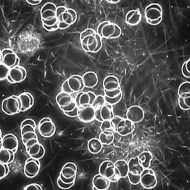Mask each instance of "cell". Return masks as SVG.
I'll list each match as a JSON object with an SVG mask.
<instances>
[{
    "label": "cell",
    "mask_w": 190,
    "mask_h": 190,
    "mask_svg": "<svg viewBox=\"0 0 190 190\" xmlns=\"http://www.w3.org/2000/svg\"><path fill=\"white\" fill-rule=\"evenodd\" d=\"M79 39L82 49L86 52L96 53L102 48V38L92 28H87L82 31Z\"/></svg>",
    "instance_id": "6da1fadb"
},
{
    "label": "cell",
    "mask_w": 190,
    "mask_h": 190,
    "mask_svg": "<svg viewBox=\"0 0 190 190\" xmlns=\"http://www.w3.org/2000/svg\"><path fill=\"white\" fill-rule=\"evenodd\" d=\"M56 17L59 28L60 30L69 28L76 22L78 17L74 10L62 6L57 7Z\"/></svg>",
    "instance_id": "7a4b0ae2"
},
{
    "label": "cell",
    "mask_w": 190,
    "mask_h": 190,
    "mask_svg": "<svg viewBox=\"0 0 190 190\" xmlns=\"http://www.w3.org/2000/svg\"><path fill=\"white\" fill-rule=\"evenodd\" d=\"M97 32L102 38L112 39L120 37L122 30L117 24L108 21H104L98 25Z\"/></svg>",
    "instance_id": "3957f363"
},
{
    "label": "cell",
    "mask_w": 190,
    "mask_h": 190,
    "mask_svg": "<svg viewBox=\"0 0 190 190\" xmlns=\"http://www.w3.org/2000/svg\"><path fill=\"white\" fill-rule=\"evenodd\" d=\"M57 7L53 3L48 2L42 7L40 15L43 26L51 27L58 24L56 17Z\"/></svg>",
    "instance_id": "277c9868"
},
{
    "label": "cell",
    "mask_w": 190,
    "mask_h": 190,
    "mask_svg": "<svg viewBox=\"0 0 190 190\" xmlns=\"http://www.w3.org/2000/svg\"><path fill=\"white\" fill-rule=\"evenodd\" d=\"M144 13L146 22L151 25H157L162 21L163 9L158 3H154L147 6L145 9Z\"/></svg>",
    "instance_id": "5b68a950"
},
{
    "label": "cell",
    "mask_w": 190,
    "mask_h": 190,
    "mask_svg": "<svg viewBox=\"0 0 190 190\" xmlns=\"http://www.w3.org/2000/svg\"><path fill=\"white\" fill-rule=\"evenodd\" d=\"M2 110L6 114L12 115L21 112V105L18 96L13 95L4 99L1 105Z\"/></svg>",
    "instance_id": "8992f818"
},
{
    "label": "cell",
    "mask_w": 190,
    "mask_h": 190,
    "mask_svg": "<svg viewBox=\"0 0 190 190\" xmlns=\"http://www.w3.org/2000/svg\"><path fill=\"white\" fill-rule=\"evenodd\" d=\"M25 146L27 153L31 157L39 159L45 154V149L38 139L33 138L30 140Z\"/></svg>",
    "instance_id": "52a82bcc"
},
{
    "label": "cell",
    "mask_w": 190,
    "mask_h": 190,
    "mask_svg": "<svg viewBox=\"0 0 190 190\" xmlns=\"http://www.w3.org/2000/svg\"><path fill=\"white\" fill-rule=\"evenodd\" d=\"M140 176V183L144 188L151 189L156 186L157 180L155 174L151 169H144Z\"/></svg>",
    "instance_id": "ba28073f"
},
{
    "label": "cell",
    "mask_w": 190,
    "mask_h": 190,
    "mask_svg": "<svg viewBox=\"0 0 190 190\" xmlns=\"http://www.w3.org/2000/svg\"><path fill=\"white\" fill-rule=\"evenodd\" d=\"M38 129L40 135L45 138L53 136L56 130L55 124L52 120L48 117H44L40 121Z\"/></svg>",
    "instance_id": "9c48e42d"
},
{
    "label": "cell",
    "mask_w": 190,
    "mask_h": 190,
    "mask_svg": "<svg viewBox=\"0 0 190 190\" xmlns=\"http://www.w3.org/2000/svg\"><path fill=\"white\" fill-rule=\"evenodd\" d=\"M20 59L12 50L5 49L0 52V64L2 63L10 69L19 65Z\"/></svg>",
    "instance_id": "30bf717a"
},
{
    "label": "cell",
    "mask_w": 190,
    "mask_h": 190,
    "mask_svg": "<svg viewBox=\"0 0 190 190\" xmlns=\"http://www.w3.org/2000/svg\"><path fill=\"white\" fill-rule=\"evenodd\" d=\"M40 167L39 159L30 157L26 161L24 167L25 175L29 178H33L38 173Z\"/></svg>",
    "instance_id": "8fae6325"
},
{
    "label": "cell",
    "mask_w": 190,
    "mask_h": 190,
    "mask_svg": "<svg viewBox=\"0 0 190 190\" xmlns=\"http://www.w3.org/2000/svg\"><path fill=\"white\" fill-rule=\"evenodd\" d=\"M95 109L91 105L81 106L78 107V117L83 122H89L95 119Z\"/></svg>",
    "instance_id": "7c38bea8"
},
{
    "label": "cell",
    "mask_w": 190,
    "mask_h": 190,
    "mask_svg": "<svg viewBox=\"0 0 190 190\" xmlns=\"http://www.w3.org/2000/svg\"><path fill=\"white\" fill-rule=\"evenodd\" d=\"M144 116V112L143 109L136 105L130 107L126 113V118L134 123L141 121Z\"/></svg>",
    "instance_id": "4fadbf2b"
},
{
    "label": "cell",
    "mask_w": 190,
    "mask_h": 190,
    "mask_svg": "<svg viewBox=\"0 0 190 190\" xmlns=\"http://www.w3.org/2000/svg\"><path fill=\"white\" fill-rule=\"evenodd\" d=\"M0 149L3 148L10 150L15 153L16 152L18 146V141L17 137L12 134H8L3 137Z\"/></svg>",
    "instance_id": "5bb4252c"
},
{
    "label": "cell",
    "mask_w": 190,
    "mask_h": 190,
    "mask_svg": "<svg viewBox=\"0 0 190 190\" xmlns=\"http://www.w3.org/2000/svg\"><path fill=\"white\" fill-rule=\"evenodd\" d=\"M135 128L134 123L122 117L117 124L115 131L121 135L126 136L132 133Z\"/></svg>",
    "instance_id": "9a60e30c"
},
{
    "label": "cell",
    "mask_w": 190,
    "mask_h": 190,
    "mask_svg": "<svg viewBox=\"0 0 190 190\" xmlns=\"http://www.w3.org/2000/svg\"><path fill=\"white\" fill-rule=\"evenodd\" d=\"M9 74L15 83H19L26 78L27 72L24 67L18 65L10 69Z\"/></svg>",
    "instance_id": "2e32d148"
},
{
    "label": "cell",
    "mask_w": 190,
    "mask_h": 190,
    "mask_svg": "<svg viewBox=\"0 0 190 190\" xmlns=\"http://www.w3.org/2000/svg\"><path fill=\"white\" fill-rule=\"evenodd\" d=\"M142 15L139 9H134L128 11L126 14L125 21L127 24L135 26L138 25L141 21Z\"/></svg>",
    "instance_id": "e0dca14e"
},
{
    "label": "cell",
    "mask_w": 190,
    "mask_h": 190,
    "mask_svg": "<svg viewBox=\"0 0 190 190\" xmlns=\"http://www.w3.org/2000/svg\"><path fill=\"white\" fill-rule=\"evenodd\" d=\"M115 171L114 164L110 160L102 162L99 169V173L109 179L114 175Z\"/></svg>",
    "instance_id": "ac0fdd59"
},
{
    "label": "cell",
    "mask_w": 190,
    "mask_h": 190,
    "mask_svg": "<svg viewBox=\"0 0 190 190\" xmlns=\"http://www.w3.org/2000/svg\"><path fill=\"white\" fill-rule=\"evenodd\" d=\"M36 129L30 125H26L20 128L22 141L24 145L28 140L33 138L38 139Z\"/></svg>",
    "instance_id": "d6986e66"
},
{
    "label": "cell",
    "mask_w": 190,
    "mask_h": 190,
    "mask_svg": "<svg viewBox=\"0 0 190 190\" xmlns=\"http://www.w3.org/2000/svg\"><path fill=\"white\" fill-rule=\"evenodd\" d=\"M18 96L21 103V112L26 111L33 106L34 103V98L30 93L23 92Z\"/></svg>",
    "instance_id": "ffe728a7"
},
{
    "label": "cell",
    "mask_w": 190,
    "mask_h": 190,
    "mask_svg": "<svg viewBox=\"0 0 190 190\" xmlns=\"http://www.w3.org/2000/svg\"><path fill=\"white\" fill-rule=\"evenodd\" d=\"M111 182L108 178L100 174L95 175L92 179L93 186L98 190H107L110 186Z\"/></svg>",
    "instance_id": "44dd1931"
},
{
    "label": "cell",
    "mask_w": 190,
    "mask_h": 190,
    "mask_svg": "<svg viewBox=\"0 0 190 190\" xmlns=\"http://www.w3.org/2000/svg\"><path fill=\"white\" fill-rule=\"evenodd\" d=\"M67 80L70 88L74 92H80L85 87L82 77L79 75H73Z\"/></svg>",
    "instance_id": "7402d4cb"
},
{
    "label": "cell",
    "mask_w": 190,
    "mask_h": 190,
    "mask_svg": "<svg viewBox=\"0 0 190 190\" xmlns=\"http://www.w3.org/2000/svg\"><path fill=\"white\" fill-rule=\"evenodd\" d=\"M77 171L76 164L73 162H68L63 166L60 173L64 178L70 179L76 176Z\"/></svg>",
    "instance_id": "603a6c76"
},
{
    "label": "cell",
    "mask_w": 190,
    "mask_h": 190,
    "mask_svg": "<svg viewBox=\"0 0 190 190\" xmlns=\"http://www.w3.org/2000/svg\"><path fill=\"white\" fill-rule=\"evenodd\" d=\"M103 86L104 90L107 91L116 90L120 86L118 79L112 75L108 76L104 78Z\"/></svg>",
    "instance_id": "cb8c5ba5"
},
{
    "label": "cell",
    "mask_w": 190,
    "mask_h": 190,
    "mask_svg": "<svg viewBox=\"0 0 190 190\" xmlns=\"http://www.w3.org/2000/svg\"><path fill=\"white\" fill-rule=\"evenodd\" d=\"M129 172L135 175H140L144 169L138 157L131 158L128 163Z\"/></svg>",
    "instance_id": "d4e9b609"
},
{
    "label": "cell",
    "mask_w": 190,
    "mask_h": 190,
    "mask_svg": "<svg viewBox=\"0 0 190 190\" xmlns=\"http://www.w3.org/2000/svg\"><path fill=\"white\" fill-rule=\"evenodd\" d=\"M85 87L92 88L97 85L98 79L96 73L90 71L85 73L82 77Z\"/></svg>",
    "instance_id": "484cf974"
},
{
    "label": "cell",
    "mask_w": 190,
    "mask_h": 190,
    "mask_svg": "<svg viewBox=\"0 0 190 190\" xmlns=\"http://www.w3.org/2000/svg\"><path fill=\"white\" fill-rule=\"evenodd\" d=\"M102 145L99 139L93 138L88 141L87 147L90 153L92 154H96L101 151L102 148Z\"/></svg>",
    "instance_id": "4316f807"
},
{
    "label": "cell",
    "mask_w": 190,
    "mask_h": 190,
    "mask_svg": "<svg viewBox=\"0 0 190 190\" xmlns=\"http://www.w3.org/2000/svg\"><path fill=\"white\" fill-rule=\"evenodd\" d=\"M55 100L59 107L67 106L73 100L70 94L62 91L57 94Z\"/></svg>",
    "instance_id": "83f0119b"
},
{
    "label": "cell",
    "mask_w": 190,
    "mask_h": 190,
    "mask_svg": "<svg viewBox=\"0 0 190 190\" xmlns=\"http://www.w3.org/2000/svg\"><path fill=\"white\" fill-rule=\"evenodd\" d=\"M15 153L12 151L2 148L0 151V163L8 164L12 163L15 157Z\"/></svg>",
    "instance_id": "f1b7e54d"
},
{
    "label": "cell",
    "mask_w": 190,
    "mask_h": 190,
    "mask_svg": "<svg viewBox=\"0 0 190 190\" xmlns=\"http://www.w3.org/2000/svg\"><path fill=\"white\" fill-rule=\"evenodd\" d=\"M96 96L92 92H83L80 96L79 103L81 106L92 105Z\"/></svg>",
    "instance_id": "f546056e"
},
{
    "label": "cell",
    "mask_w": 190,
    "mask_h": 190,
    "mask_svg": "<svg viewBox=\"0 0 190 190\" xmlns=\"http://www.w3.org/2000/svg\"><path fill=\"white\" fill-rule=\"evenodd\" d=\"M101 113L103 120L111 121L114 116L112 106L107 104L101 108Z\"/></svg>",
    "instance_id": "4dcf8cb0"
},
{
    "label": "cell",
    "mask_w": 190,
    "mask_h": 190,
    "mask_svg": "<svg viewBox=\"0 0 190 190\" xmlns=\"http://www.w3.org/2000/svg\"><path fill=\"white\" fill-rule=\"evenodd\" d=\"M139 160L144 169L149 168L153 159L151 153L148 151H144L138 156Z\"/></svg>",
    "instance_id": "1f68e13d"
},
{
    "label": "cell",
    "mask_w": 190,
    "mask_h": 190,
    "mask_svg": "<svg viewBox=\"0 0 190 190\" xmlns=\"http://www.w3.org/2000/svg\"><path fill=\"white\" fill-rule=\"evenodd\" d=\"M114 165L119 172L121 178L127 176L129 172L128 166V163L125 160H119L114 163Z\"/></svg>",
    "instance_id": "d6a6232c"
},
{
    "label": "cell",
    "mask_w": 190,
    "mask_h": 190,
    "mask_svg": "<svg viewBox=\"0 0 190 190\" xmlns=\"http://www.w3.org/2000/svg\"><path fill=\"white\" fill-rule=\"evenodd\" d=\"M113 132L109 131H102L99 135V140L103 145H109L114 141Z\"/></svg>",
    "instance_id": "836d02e7"
},
{
    "label": "cell",
    "mask_w": 190,
    "mask_h": 190,
    "mask_svg": "<svg viewBox=\"0 0 190 190\" xmlns=\"http://www.w3.org/2000/svg\"><path fill=\"white\" fill-rule=\"evenodd\" d=\"M178 103L180 108L184 110L190 109V95L179 96Z\"/></svg>",
    "instance_id": "e575fe53"
},
{
    "label": "cell",
    "mask_w": 190,
    "mask_h": 190,
    "mask_svg": "<svg viewBox=\"0 0 190 190\" xmlns=\"http://www.w3.org/2000/svg\"><path fill=\"white\" fill-rule=\"evenodd\" d=\"M179 96L190 95V83L185 82L182 83L179 86L178 91Z\"/></svg>",
    "instance_id": "d590c367"
},
{
    "label": "cell",
    "mask_w": 190,
    "mask_h": 190,
    "mask_svg": "<svg viewBox=\"0 0 190 190\" xmlns=\"http://www.w3.org/2000/svg\"><path fill=\"white\" fill-rule=\"evenodd\" d=\"M106 102L104 97L98 95L96 97L92 105L96 109L102 107Z\"/></svg>",
    "instance_id": "8d00e7d4"
},
{
    "label": "cell",
    "mask_w": 190,
    "mask_h": 190,
    "mask_svg": "<svg viewBox=\"0 0 190 190\" xmlns=\"http://www.w3.org/2000/svg\"><path fill=\"white\" fill-rule=\"evenodd\" d=\"M181 72L183 75L186 78L190 77V59H189L183 64L181 67Z\"/></svg>",
    "instance_id": "74e56055"
},
{
    "label": "cell",
    "mask_w": 190,
    "mask_h": 190,
    "mask_svg": "<svg viewBox=\"0 0 190 190\" xmlns=\"http://www.w3.org/2000/svg\"><path fill=\"white\" fill-rule=\"evenodd\" d=\"M100 129L101 131H109L113 133L115 132L114 128L111 121H103L101 123Z\"/></svg>",
    "instance_id": "f35d334b"
},
{
    "label": "cell",
    "mask_w": 190,
    "mask_h": 190,
    "mask_svg": "<svg viewBox=\"0 0 190 190\" xmlns=\"http://www.w3.org/2000/svg\"><path fill=\"white\" fill-rule=\"evenodd\" d=\"M105 95L111 98H114L118 96L122 93L120 86L116 90L112 91L104 90Z\"/></svg>",
    "instance_id": "ab89813d"
},
{
    "label": "cell",
    "mask_w": 190,
    "mask_h": 190,
    "mask_svg": "<svg viewBox=\"0 0 190 190\" xmlns=\"http://www.w3.org/2000/svg\"><path fill=\"white\" fill-rule=\"evenodd\" d=\"M0 80L6 78L10 69L2 63L0 64Z\"/></svg>",
    "instance_id": "60d3db41"
},
{
    "label": "cell",
    "mask_w": 190,
    "mask_h": 190,
    "mask_svg": "<svg viewBox=\"0 0 190 190\" xmlns=\"http://www.w3.org/2000/svg\"><path fill=\"white\" fill-rule=\"evenodd\" d=\"M0 179L6 176L9 173V167L8 164L0 163Z\"/></svg>",
    "instance_id": "b9f144b4"
},
{
    "label": "cell",
    "mask_w": 190,
    "mask_h": 190,
    "mask_svg": "<svg viewBox=\"0 0 190 190\" xmlns=\"http://www.w3.org/2000/svg\"><path fill=\"white\" fill-rule=\"evenodd\" d=\"M127 176L129 182L132 184L136 185L140 183V175L133 174L128 172Z\"/></svg>",
    "instance_id": "7bdbcfd3"
},
{
    "label": "cell",
    "mask_w": 190,
    "mask_h": 190,
    "mask_svg": "<svg viewBox=\"0 0 190 190\" xmlns=\"http://www.w3.org/2000/svg\"><path fill=\"white\" fill-rule=\"evenodd\" d=\"M104 97L106 102L107 104L112 105L117 103L121 101L122 97V93L118 96L114 98H109L105 95H104Z\"/></svg>",
    "instance_id": "ee69618b"
},
{
    "label": "cell",
    "mask_w": 190,
    "mask_h": 190,
    "mask_svg": "<svg viewBox=\"0 0 190 190\" xmlns=\"http://www.w3.org/2000/svg\"><path fill=\"white\" fill-rule=\"evenodd\" d=\"M57 183L58 186L59 188L62 189H66L72 187L74 184L75 182L70 183H66L63 182L59 176L57 179Z\"/></svg>",
    "instance_id": "f6af8a7d"
},
{
    "label": "cell",
    "mask_w": 190,
    "mask_h": 190,
    "mask_svg": "<svg viewBox=\"0 0 190 190\" xmlns=\"http://www.w3.org/2000/svg\"><path fill=\"white\" fill-rule=\"evenodd\" d=\"M77 107L74 101L72 100L71 102L67 106L64 107H60V109L63 112H69L74 110Z\"/></svg>",
    "instance_id": "bcb514c9"
},
{
    "label": "cell",
    "mask_w": 190,
    "mask_h": 190,
    "mask_svg": "<svg viewBox=\"0 0 190 190\" xmlns=\"http://www.w3.org/2000/svg\"><path fill=\"white\" fill-rule=\"evenodd\" d=\"M61 90L62 92L69 94L74 92L70 88L67 79L62 84L61 87Z\"/></svg>",
    "instance_id": "7dc6e473"
},
{
    "label": "cell",
    "mask_w": 190,
    "mask_h": 190,
    "mask_svg": "<svg viewBox=\"0 0 190 190\" xmlns=\"http://www.w3.org/2000/svg\"><path fill=\"white\" fill-rule=\"evenodd\" d=\"M26 125H31L35 129L36 127V125L35 121L31 119L27 118L23 121L20 124V128Z\"/></svg>",
    "instance_id": "c3c4849f"
},
{
    "label": "cell",
    "mask_w": 190,
    "mask_h": 190,
    "mask_svg": "<svg viewBox=\"0 0 190 190\" xmlns=\"http://www.w3.org/2000/svg\"><path fill=\"white\" fill-rule=\"evenodd\" d=\"M25 190H42L43 189L41 186L36 183L30 184L26 186L24 189Z\"/></svg>",
    "instance_id": "681fc988"
},
{
    "label": "cell",
    "mask_w": 190,
    "mask_h": 190,
    "mask_svg": "<svg viewBox=\"0 0 190 190\" xmlns=\"http://www.w3.org/2000/svg\"><path fill=\"white\" fill-rule=\"evenodd\" d=\"M121 178L118 170L115 167V171L114 175L109 179L111 182H115L118 181Z\"/></svg>",
    "instance_id": "f907efd6"
},
{
    "label": "cell",
    "mask_w": 190,
    "mask_h": 190,
    "mask_svg": "<svg viewBox=\"0 0 190 190\" xmlns=\"http://www.w3.org/2000/svg\"><path fill=\"white\" fill-rule=\"evenodd\" d=\"M78 107H76V108L73 111L69 112H63L64 114L66 116L71 117H74L78 116Z\"/></svg>",
    "instance_id": "816d5d0a"
},
{
    "label": "cell",
    "mask_w": 190,
    "mask_h": 190,
    "mask_svg": "<svg viewBox=\"0 0 190 190\" xmlns=\"http://www.w3.org/2000/svg\"><path fill=\"white\" fill-rule=\"evenodd\" d=\"M76 176H75L70 179H67L64 178L62 174L59 173V177L61 180L63 182L66 183H70L75 182Z\"/></svg>",
    "instance_id": "f5cc1de1"
},
{
    "label": "cell",
    "mask_w": 190,
    "mask_h": 190,
    "mask_svg": "<svg viewBox=\"0 0 190 190\" xmlns=\"http://www.w3.org/2000/svg\"><path fill=\"white\" fill-rule=\"evenodd\" d=\"M101 107L95 109V118L97 121L102 122L103 120L102 117L101 115Z\"/></svg>",
    "instance_id": "db71d44e"
},
{
    "label": "cell",
    "mask_w": 190,
    "mask_h": 190,
    "mask_svg": "<svg viewBox=\"0 0 190 190\" xmlns=\"http://www.w3.org/2000/svg\"><path fill=\"white\" fill-rule=\"evenodd\" d=\"M43 26L45 30L49 31H56L59 29L58 24L51 27H48L44 25Z\"/></svg>",
    "instance_id": "11a10c76"
},
{
    "label": "cell",
    "mask_w": 190,
    "mask_h": 190,
    "mask_svg": "<svg viewBox=\"0 0 190 190\" xmlns=\"http://www.w3.org/2000/svg\"><path fill=\"white\" fill-rule=\"evenodd\" d=\"M26 1L29 4L32 5H36L42 2L41 0H26Z\"/></svg>",
    "instance_id": "9f6ffc18"
},
{
    "label": "cell",
    "mask_w": 190,
    "mask_h": 190,
    "mask_svg": "<svg viewBox=\"0 0 190 190\" xmlns=\"http://www.w3.org/2000/svg\"><path fill=\"white\" fill-rule=\"evenodd\" d=\"M83 92H80V93H78L77 95L75 97V100L74 101L76 105L78 107L80 106V103H79L80 98V96L81 95V94H82Z\"/></svg>",
    "instance_id": "6f0895ef"
},
{
    "label": "cell",
    "mask_w": 190,
    "mask_h": 190,
    "mask_svg": "<svg viewBox=\"0 0 190 190\" xmlns=\"http://www.w3.org/2000/svg\"><path fill=\"white\" fill-rule=\"evenodd\" d=\"M6 79H7V81L13 84L15 83V82L12 79L9 74L7 76Z\"/></svg>",
    "instance_id": "680465c9"
},
{
    "label": "cell",
    "mask_w": 190,
    "mask_h": 190,
    "mask_svg": "<svg viewBox=\"0 0 190 190\" xmlns=\"http://www.w3.org/2000/svg\"><path fill=\"white\" fill-rule=\"evenodd\" d=\"M106 1L107 2L112 4L116 3L119 2L120 1V0H107Z\"/></svg>",
    "instance_id": "91938a15"
},
{
    "label": "cell",
    "mask_w": 190,
    "mask_h": 190,
    "mask_svg": "<svg viewBox=\"0 0 190 190\" xmlns=\"http://www.w3.org/2000/svg\"><path fill=\"white\" fill-rule=\"evenodd\" d=\"M93 190H97V189L96 188V187H95L94 186H93Z\"/></svg>",
    "instance_id": "94428289"
}]
</instances>
